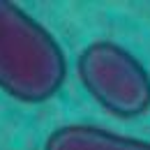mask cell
<instances>
[{"label": "cell", "instance_id": "cell-1", "mask_svg": "<svg viewBox=\"0 0 150 150\" xmlns=\"http://www.w3.org/2000/svg\"><path fill=\"white\" fill-rule=\"evenodd\" d=\"M67 79L58 39L21 5L0 0V90L21 104L56 97Z\"/></svg>", "mask_w": 150, "mask_h": 150}, {"label": "cell", "instance_id": "cell-2", "mask_svg": "<svg viewBox=\"0 0 150 150\" xmlns=\"http://www.w3.org/2000/svg\"><path fill=\"white\" fill-rule=\"evenodd\" d=\"M76 74L86 93L118 118H139L150 111V74L125 46L97 39L76 60Z\"/></svg>", "mask_w": 150, "mask_h": 150}, {"label": "cell", "instance_id": "cell-3", "mask_svg": "<svg viewBox=\"0 0 150 150\" xmlns=\"http://www.w3.org/2000/svg\"><path fill=\"white\" fill-rule=\"evenodd\" d=\"M44 150H150V141L86 122H72L51 132L44 141Z\"/></svg>", "mask_w": 150, "mask_h": 150}]
</instances>
